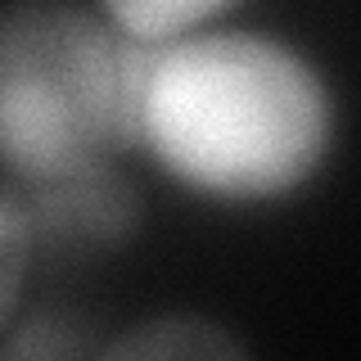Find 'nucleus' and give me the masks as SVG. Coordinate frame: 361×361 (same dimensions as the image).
Segmentation results:
<instances>
[{
	"instance_id": "39448f33",
	"label": "nucleus",
	"mask_w": 361,
	"mask_h": 361,
	"mask_svg": "<svg viewBox=\"0 0 361 361\" xmlns=\"http://www.w3.org/2000/svg\"><path fill=\"white\" fill-rule=\"evenodd\" d=\"M99 5L109 9L113 27L135 41H176L231 9L235 0H99Z\"/></svg>"
},
{
	"instance_id": "f03ea898",
	"label": "nucleus",
	"mask_w": 361,
	"mask_h": 361,
	"mask_svg": "<svg viewBox=\"0 0 361 361\" xmlns=\"http://www.w3.org/2000/svg\"><path fill=\"white\" fill-rule=\"evenodd\" d=\"M149 50L68 0L0 5V172L37 185L140 145Z\"/></svg>"
},
{
	"instance_id": "0eeeda50",
	"label": "nucleus",
	"mask_w": 361,
	"mask_h": 361,
	"mask_svg": "<svg viewBox=\"0 0 361 361\" xmlns=\"http://www.w3.org/2000/svg\"><path fill=\"white\" fill-rule=\"evenodd\" d=\"M90 353H99V348L86 338V325L54 312L32 316L9 343H0V357H90Z\"/></svg>"
},
{
	"instance_id": "20e7f679",
	"label": "nucleus",
	"mask_w": 361,
	"mask_h": 361,
	"mask_svg": "<svg viewBox=\"0 0 361 361\" xmlns=\"http://www.w3.org/2000/svg\"><path fill=\"white\" fill-rule=\"evenodd\" d=\"M104 357H244V343L203 316H158L127 330L118 343L99 348Z\"/></svg>"
},
{
	"instance_id": "7ed1b4c3",
	"label": "nucleus",
	"mask_w": 361,
	"mask_h": 361,
	"mask_svg": "<svg viewBox=\"0 0 361 361\" xmlns=\"http://www.w3.org/2000/svg\"><path fill=\"white\" fill-rule=\"evenodd\" d=\"M18 185V180H14ZM32 226V248L50 257H95L131 240L140 226V195L109 163H90L37 185H18Z\"/></svg>"
},
{
	"instance_id": "423d86ee",
	"label": "nucleus",
	"mask_w": 361,
	"mask_h": 361,
	"mask_svg": "<svg viewBox=\"0 0 361 361\" xmlns=\"http://www.w3.org/2000/svg\"><path fill=\"white\" fill-rule=\"evenodd\" d=\"M32 253L37 248H32V226H27L23 195L14 180H0V325H9V316L18 307Z\"/></svg>"
},
{
	"instance_id": "f257e3e1",
	"label": "nucleus",
	"mask_w": 361,
	"mask_h": 361,
	"mask_svg": "<svg viewBox=\"0 0 361 361\" xmlns=\"http://www.w3.org/2000/svg\"><path fill=\"white\" fill-rule=\"evenodd\" d=\"M334 135L316 68L248 32L154 41L140 86V145L167 176L226 203L298 190Z\"/></svg>"
}]
</instances>
